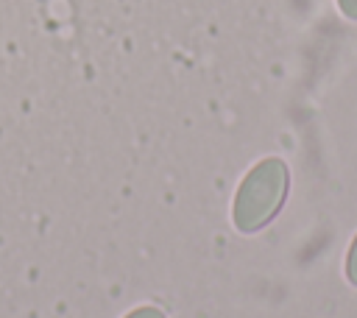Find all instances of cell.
<instances>
[{"instance_id":"cell-2","label":"cell","mask_w":357,"mask_h":318,"mask_svg":"<svg viewBox=\"0 0 357 318\" xmlns=\"http://www.w3.org/2000/svg\"><path fill=\"white\" fill-rule=\"evenodd\" d=\"M346 276L357 285V237H354V243H351V248H349V259H346Z\"/></svg>"},{"instance_id":"cell-4","label":"cell","mask_w":357,"mask_h":318,"mask_svg":"<svg viewBox=\"0 0 357 318\" xmlns=\"http://www.w3.org/2000/svg\"><path fill=\"white\" fill-rule=\"evenodd\" d=\"M128 318H162V312H159V310H153V307H142V310L131 312Z\"/></svg>"},{"instance_id":"cell-1","label":"cell","mask_w":357,"mask_h":318,"mask_svg":"<svg viewBox=\"0 0 357 318\" xmlns=\"http://www.w3.org/2000/svg\"><path fill=\"white\" fill-rule=\"evenodd\" d=\"M287 195V167L282 159H265L259 162L240 184L234 195V226L240 232H257L262 229L282 206Z\"/></svg>"},{"instance_id":"cell-3","label":"cell","mask_w":357,"mask_h":318,"mask_svg":"<svg viewBox=\"0 0 357 318\" xmlns=\"http://www.w3.org/2000/svg\"><path fill=\"white\" fill-rule=\"evenodd\" d=\"M337 6H340V11H343L346 17L357 20V0H337Z\"/></svg>"}]
</instances>
